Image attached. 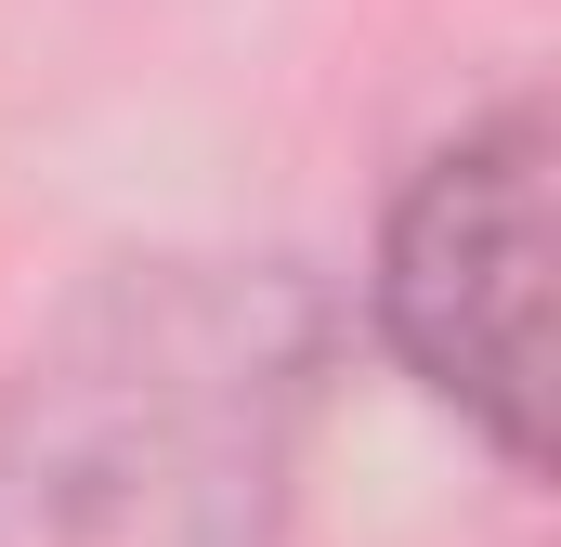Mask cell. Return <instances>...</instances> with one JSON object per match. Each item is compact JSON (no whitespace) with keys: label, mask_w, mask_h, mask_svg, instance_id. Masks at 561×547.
<instances>
[{"label":"cell","mask_w":561,"mask_h":547,"mask_svg":"<svg viewBox=\"0 0 561 547\" xmlns=\"http://www.w3.org/2000/svg\"><path fill=\"white\" fill-rule=\"evenodd\" d=\"M379 339L444 417H470L510 469L549 456V105L431 143L379 235Z\"/></svg>","instance_id":"7a4b0ae2"},{"label":"cell","mask_w":561,"mask_h":547,"mask_svg":"<svg viewBox=\"0 0 561 547\" xmlns=\"http://www.w3.org/2000/svg\"><path fill=\"white\" fill-rule=\"evenodd\" d=\"M313 392L287 261H105L0 392V547H275Z\"/></svg>","instance_id":"6da1fadb"}]
</instances>
